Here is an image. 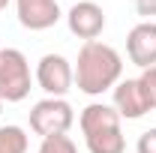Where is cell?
<instances>
[{
    "mask_svg": "<svg viewBox=\"0 0 156 153\" xmlns=\"http://www.w3.org/2000/svg\"><path fill=\"white\" fill-rule=\"evenodd\" d=\"M75 87L87 96H102L105 90H114V84L123 78V57L108 42H84L78 48L75 60Z\"/></svg>",
    "mask_w": 156,
    "mask_h": 153,
    "instance_id": "6da1fadb",
    "label": "cell"
},
{
    "mask_svg": "<svg viewBox=\"0 0 156 153\" xmlns=\"http://www.w3.org/2000/svg\"><path fill=\"white\" fill-rule=\"evenodd\" d=\"M78 126L84 132V144L90 153H123L126 150V138L120 129V114L114 105L105 102H90L87 108H81Z\"/></svg>",
    "mask_w": 156,
    "mask_h": 153,
    "instance_id": "7a4b0ae2",
    "label": "cell"
},
{
    "mask_svg": "<svg viewBox=\"0 0 156 153\" xmlns=\"http://www.w3.org/2000/svg\"><path fill=\"white\" fill-rule=\"evenodd\" d=\"M33 72L30 63L18 48H0V99L3 102H21L30 96Z\"/></svg>",
    "mask_w": 156,
    "mask_h": 153,
    "instance_id": "3957f363",
    "label": "cell"
},
{
    "mask_svg": "<svg viewBox=\"0 0 156 153\" xmlns=\"http://www.w3.org/2000/svg\"><path fill=\"white\" fill-rule=\"evenodd\" d=\"M75 123V111L66 99H54L45 96L30 108V129L39 138H54V135H66Z\"/></svg>",
    "mask_w": 156,
    "mask_h": 153,
    "instance_id": "277c9868",
    "label": "cell"
},
{
    "mask_svg": "<svg viewBox=\"0 0 156 153\" xmlns=\"http://www.w3.org/2000/svg\"><path fill=\"white\" fill-rule=\"evenodd\" d=\"M33 75L39 90H45V96H54V99H66V93L75 84V69L63 54H42Z\"/></svg>",
    "mask_w": 156,
    "mask_h": 153,
    "instance_id": "5b68a950",
    "label": "cell"
},
{
    "mask_svg": "<svg viewBox=\"0 0 156 153\" xmlns=\"http://www.w3.org/2000/svg\"><path fill=\"white\" fill-rule=\"evenodd\" d=\"M66 24H69V33L72 36L84 39V42H93L105 30V12L93 0H78L75 6L66 12Z\"/></svg>",
    "mask_w": 156,
    "mask_h": 153,
    "instance_id": "8992f818",
    "label": "cell"
},
{
    "mask_svg": "<svg viewBox=\"0 0 156 153\" xmlns=\"http://www.w3.org/2000/svg\"><path fill=\"white\" fill-rule=\"evenodd\" d=\"M126 57L138 69L156 66V21H138L126 36Z\"/></svg>",
    "mask_w": 156,
    "mask_h": 153,
    "instance_id": "52a82bcc",
    "label": "cell"
},
{
    "mask_svg": "<svg viewBox=\"0 0 156 153\" xmlns=\"http://www.w3.org/2000/svg\"><path fill=\"white\" fill-rule=\"evenodd\" d=\"M15 12L27 30H48L63 18L57 0H15Z\"/></svg>",
    "mask_w": 156,
    "mask_h": 153,
    "instance_id": "ba28073f",
    "label": "cell"
},
{
    "mask_svg": "<svg viewBox=\"0 0 156 153\" xmlns=\"http://www.w3.org/2000/svg\"><path fill=\"white\" fill-rule=\"evenodd\" d=\"M111 105H114V111L120 114V120H138V117H144L150 108H147V99L141 93V84H138V78H120L114 84V90H111Z\"/></svg>",
    "mask_w": 156,
    "mask_h": 153,
    "instance_id": "9c48e42d",
    "label": "cell"
},
{
    "mask_svg": "<svg viewBox=\"0 0 156 153\" xmlns=\"http://www.w3.org/2000/svg\"><path fill=\"white\" fill-rule=\"evenodd\" d=\"M30 138L21 126H0V153H27Z\"/></svg>",
    "mask_w": 156,
    "mask_h": 153,
    "instance_id": "30bf717a",
    "label": "cell"
},
{
    "mask_svg": "<svg viewBox=\"0 0 156 153\" xmlns=\"http://www.w3.org/2000/svg\"><path fill=\"white\" fill-rule=\"evenodd\" d=\"M36 153H78V147L69 135H54V138H42Z\"/></svg>",
    "mask_w": 156,
    "mask_h": 153,
    "instance_id": "8fae6325",
    "label": "cell"
},
{
    "mask_svg": "<svg viewBox=\"0 0 156 153\" xmlns=\"http://www.w3.org/2000/svg\"><path fill=\"white\" fill-rule=\"evenodd\" d=\"M138 84H141V93H144V99H147V108H150V111H156V66L141 69Z\"/></svg>",
    "mask_w": 156,
    "mask_h": 153,
    "instance_id": "7c38bea8",
    "label": "cell"
},
{
    "mask_svg": "<svg viewBox=\"0 0 156 153\" xmlns=\"http://www.w3.org/2000/svg\"><path fill=\"white\" fill-rule=\"evenodd\" d=\"M135 153H156V126H153V129H147V132H141V135H138Z\"/></svg>",
    "mask_w": 156,
    "mask_h": 153,
    "instance_id": "4fadbf2b",
    "label": "cell"
},
{
    "mask_svg": "<svg viewBox=\"0 0 156 153\" xmlns=\"http://www.w3.org/2000/svg\"><path fill=\"white\" fill-rule=\"evenodd\" d=\"M135 9H138V15H141V21H153L156 0H135Z\"/></svg>",
    "mask_w": 156,
    "mask_h": 153,
    "instance_id": "5bb4252c",
    "label": "cell"
},
{
    "mask_svg": "<svg viewBox=\"0 0 156 153\" xmlns=\"http://www.w3.org/2000/svg\"><path fill=\"white\" fill-rule=\"evenodd\" d=\"M6 6H9V0H0V12H3V9H6Z\"/></svg>",
    "mask_w": 156,
    "mask_h": 153,
    "instance_id": "9a60e30c",
    "label": "cell"
},
{
    "mask_svg": "<svg viewBox=\"0 0 156 153\" xmlns=\"http://www.w3.org/2000/svg\"><path fill=\"white\" fill-rule=\"evenodd\" d=\"M0 114H3V99H0Z\"/></svg>",
    "mask_w": 156,
    "mask_h": 153,
    "instance_id": "2e32d148",
    "label": "cell"
}]
</instances>
